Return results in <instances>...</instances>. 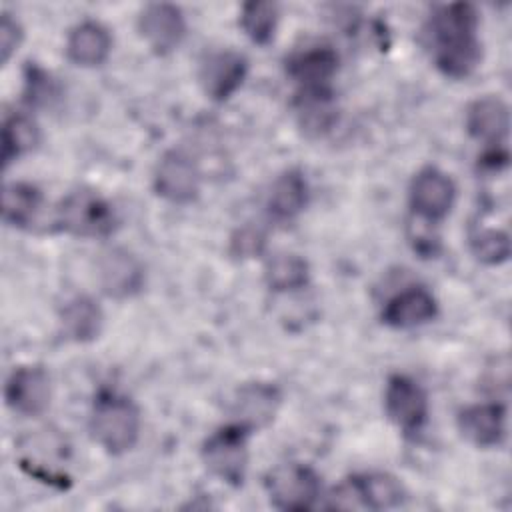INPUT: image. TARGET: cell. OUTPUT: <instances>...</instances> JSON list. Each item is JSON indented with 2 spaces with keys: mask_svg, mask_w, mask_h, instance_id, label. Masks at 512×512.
Segmentation results:
<instances>
[{
  "mask_svg": "<svg viewBox=\"0 0 512 512\" xmlns=\"http://www.w3.org/2000/svg\"><path fill=\"white\" fill-rule=\"evenodd\" d=\"M422 44L440 76L456 82L470 78L484 58L478 8L470 2L432 8L422 24Z\"/></svg>",
  "mask_w": 512,
  "mask_h": 512,
  "instance_id": "cell-1",
  "label": "cell"
},
{
  "mask_svg": "<svg viewBox=\"0 0 512 512\" xmlns=\"http://www.w3.org/2000/svg\"><path fill=\"white\" fill-rule=\"evenodd\" d=\"M92 442L108 456H124L136 448L142 434L140 406L124 392L102 388L88 412Z\"/></svg>",
  "mask_w": 512,
  "mask_h": 512,
  "instance_id": "cell-2",
  "label": "cell"
},
{
  "mask_svg": "<svg viewBox=\"0 0 512 512\" xmlns=\"http://www.w3.org/2000/svg\"><path fill=\"white\" fill-rule=\"evenodd\" d=\"M112 202L94 188H76L54 206L50 230L78 240H108L118 230Z\"/></svg>",
  "mask_w": 512,
  "mask_h": 512,
  "instance_id": "cell-3",
  "label": "cell"
},
{
  "mask_svg": "<svg viewBox=\"0 0 512 512\" xmlns=\"http://www.w3.org/2000/svg\"><path fill=\"white\" fill-rule=\"evenodd\" d=\"M322 498H326L324 508L328 510L380 512L400 508L408 498V490L398 476L382 470H370L342 478Z\"/></svg>",
  "mask_w": 512,
  "mask_h": 512,
  "instance_id": "cell-4",
  "label": "cell"
},
{
  "mask_svg": "<svg viewBox=\"0 0 512 512\" xmlns=\"http://www.w3.org/2000/svg\"><path fill=\"white\" fill-rule=\"evenodd\" d=\"M252 436V430L234 420L214 428L200 444V460L208 474L230 488H240L248 476Z\"/></svg>",
  "mask_w": 512,
  "mask_h": 512,
  "instance_id": "cell-5",
  "label": "cell"
},
{
  "mask_svg": "<svg viewBox=\"0 0 512 512\" xmlns=\"http://www.w3.org/2000/svg\"><path fill=\"white\" fill-rule=\"evenodd\" d=\"M70 446L58 430H34L20 438L16 462L20 470L36 482L66 490L72 484L68 472Z\"/></svg>",
  "mask_w": 512,
  "mask_h": 512,
  "instance_id": "cell-6",
  "label": "cell"
},
{
  "mask_svg": "<svg viewBox=\"0 0 512 512\" xmlns=\"http://www.w3.org/2000/svg\"><path fill=\"white\" fill-rule=\"evenodd\" d=\"M264 490L270 506L284 512L314 510L324 496L320 472L296 460L270 468L264 476Z\"/></svg>",
  "mask_w": 512,
  "mask_h": 512,
  "instance_id": "cell-7",
  "label": "cell"
},
{
  "mask_svg": "<svg viewBox=\"0 0 512 512\" xmlns=\"http://www.w3.org/2000/svg\"><path fill=\"white\" fill-rule=\"evenodd\" d=\"M382 408L388 422L404 436L416 438L430 420V398L426 388L410 374L392 372L382 392Z\"/></svg>",
  "mask_w": 512,
  "mask_h": 512,
  "instance_id": "cell-8",
  "label": "cell"
},
{
  "mask_svg": "<svg viewBox=\"0 0 512 512\" xmlns=\"http://www.w3.org/2000/svg\"><path fill=\"white\" fill-rule=\"evenodd\" d=\"M406 198L416 222L438 226L452 214L458 200V186L446 170L426 164L412 174Z\"/></svg>",
  "mask_w": 512,
  "mask_h": 512,
  "instance_id": "cell-9",
  "label": "cell"
},
{
  "mask_svg": "<svg viewBox=\"0 0 512 512\" xmlns=\"http://www.w3.org/2000/svg\"><path fill=\"white\" fill-rule=\"evenodd\" d=\"M154 194L170 206H190L202 194V172L196 160L180 148L160 154L152 170Z\"/></svg>",
  "mask_w": 512,
  "mask_h": 512,
  "instance_id": "cell-10",
  "label": "cell"
},
{
  "mask_svg": "<svg viewBox=\"0 0 512 512\" xmlns=\"http://www.w3.org/2000/svg\"><path fill=\"white\" fill-rule=\"evenodd\" d=\"M250 74V60L234 48H212L202 54L196 70L202 94L214 104L232 100Z\"/></svg>",
  "mask_w": 512,
  "mask_h": 512,
  "instance_id": "cell-11",
  "label": "cell"
},
{
  "mask_svg": "<svg viewBox=\"0 0 512 512\" xmlns=\"http://www.w3.org/2000/svg\"><path fill=\"white\" fill-rule=\"evenodd\" d=\"M136 30L148 50L160 58L174 54L188 34L184 10L172 2H148L136 16Z\"/></svg>",
  "mask_w": 512,
  "mask_h": 512,
  "instance_id": "cell-12",
  "label": "cell"
},
{
  "mask_svg": "<svg viewBox=\"0 0 512 512\" xmlns=\"http://www.w3.org/2000/svg\"><path fill=\"white\" fill-rule=\"evenodd\" d=\"M52 402V378L42 364H20L4 382V404L22 418L42 416Z\"/></svg>",
  "mask_w": 512,
  "mask_h": 512,
  "instance_id": "cell-13",
  "label": "cell"
},
{
  "mask_svg": "<svg viewBox=\"0 0 512 512\" xmlns=\"http://www.w3.org/2000/svg\"><path fill=\"white\" fill-rule=\"evenodd\" d=\"M96 280L104 296L122 302L138 296L144 290L146 268L132 250L112 246L98 258Z\"/></svg>",
  "mask_w": 512,
  "mask_h": 512,
  "instance_id": "cell-14",
  "label": "cell"
},
{
  "mask_svg": "<svg viewBox=\"0 0 512 512\" xmlns=\"http://www.w3.org/2000/svg\"><path fill=\"white\" fill-rule=\"evenodd\" d=\"M282 402L284 394L278 384L266 380L244 382L236 388L230 400V420L256 434L276 420Z\"/></svg>",
  "mask_w": 512,
  "mask_h": 512,
  "instance_id": "cell-15",
  "label": "cell"
},
{
  "mask_svg": "<svg viewBox=\"0 0 512 512\" xmlns=\"http://www.w3.org/2000/svg\"><path fill=\"white\" fill-rule=\"evenodd\" d=\"M456 430L474 448H500L508 436V410L498 400L468 404L456 414Z\"/></svg>",
  "mask_w": 512,
  "mask_h": 512,
  "instance_id": "cell-16",
  "label": "cell"
},
{
  "mask_svg": "<svg viewBox=\"0 0 512 512\" xmlns=\"http://www.w3.org/2000/svg\"><path fill=\"white\" fill-rule=\"evenodd\" d=\"M440 314L436 294L424 284L394 292L380 308V322L390 330H414L434 322Z\"/></svg>",
  "mask_w": 512,
  "mask_h": 512,
  "instance_id": "cell-17",
  "label": "cell"
},
{
  "mask_svg": "<svg viewBox=\"0 0 512 512\" xmlns=\"http://www.w3.org/2000/svg\"><path fill=\"white\" fill-rule=\"evenodd\" d=\"M340 70V54L330 44H310L294 50L284 60V72L294 90L334 88Z\"/></svg>",
  "mask_w": 512,
  "mask_h": 512,
  "instance_id": "cell-18",
  "label": "cell"
},
{
  "mask_svg": "<svg viewBox=\"0 0 512 512\" xmlns=\"http://www.w3.org/2000/svg\"><path fill=\"white\" fill-rule=\"evenodd\" d=\"M464 130L482 150L506 148L510 136L508 104L496 94L474 98L464 110Z\"/></svg>",
  "mask_w": 512,
  "mask_h": 512,
  "instance_id": "cell-19",
  "label": "cell"
},
{
  "mask_svg": "<svg viewBox=\"0 0 512 512\" xmlns=\"http://www.w3.org/2000/svg\"><path fill=\"white\" fill-rule=\"evenodd\" d=\"M114 38L110 28L94 18L76 22L64 40L66 60L78 68H100L112 54Z\"/></svg>",
  "mask_w": 512,
  "mask_h": 512,
  "instance_id": "cell-20",
  "label": "cell"
},
{
  "mask_svg": "<svg viewBox=\"0 0 512 512\" xmlns=\"http://www.w3.org/2000/svg\"><path fill=\"white\" fill-rule=\"evenodd\" d=\"M310 204V182L306 172L290 166L274 176L266 194V212L276 224L298 220Z\"/></svg>",
  "mask_w": 512,
  "mask_h": 512,
  "instance_id": "cell-21",
  "label": "cell"
},
{
  "mask_svg": "<svg viewBox=\"0 0 512 512\" xmlns=\"http://www.w3.org/2000/svg\"><path fill=\"white\" fill-rule=\"evenodd\" d=\"M46 210L44 190L28 180L4 182L0 196L2 222L20 232H32L40 226Z\"/></svg>",
  "mask_w": 512,
  "mask_h": 512,
  "instance_id": "cell-22",
  "label": "cell"
},
{
  "mask_svg": "<svg viewBox=\"0 0 512 512\" xmlns=\"http://www.w3.org/2000/svg\"><path fill=\"white\" fill-rule=\"evenodd\" d=\"M104 324V308L90 294H76L60 306L58 326L68 342L92 344L102 336Z\"/></svg>",
  "mask_w": 512,
  "mask_h": 512,
  "instance_id": "cell-23",
  "label": "cell"
},
{
  "mask_svg": "<svg viewBox=\"0 0 512 512\" xmlns=\"http://www.w3.org/2000/svg\"><path fill=\"white\" fill-rule=\"evenodd\" d=\"M292 112L296 124L308 136H324L338 122L336 88H314V90H294Z\"/></svg>",
  "mask_w": 512,
  "mask_h": 512,
  "instance_id": "cell-24",
  "label": "cell"
},
{
  "mask_svg": "<svg viewBox=\"0 0 512 512\" xmlns=\"http://www.w3.org/2000/svg\"><path fill=\"white\" fill-rule=\"evenodd\" d=\"M42 142V130L30 112H8L2 120L0 160L2 170H8L18 160L32 154Z\"/></svg>",
  "mask_w": 512,
  "mask_h": 512,
  "instance_id": "cell-25",
  "label": "cell"
},
{
  "mask_svg": "<svg viewBox=\"0 0 512 512\" xmlns=\"http://www.w3.org/2000/svg\"><path fill=\"white\" fill-rule=\"evenodd\" d=\"M312 278L310 264L294 252H280L266 258L264 284L274 294H292L308 288Z\"/></svg>",
  "mask_w": 512,
  "mask_h": 512,
  "instance_id": "cell-26",
  "label": "cell"
},
{
  "mask_svg": "<svg viewBox=\"0 0 512 512\" xmlns=\"http://www.w3.org/2000/svg\"><path fill=\"white\" fill-rule=\"evenodd\" d=\"M282 10L278 2L272 0H250L244 2L238 10V26L242 34L260 48H266L274 42L280 26Z\"/></svg>",
  "mask_w": 512,
  "mask_h": 512,
  "instance_id": "cell-27",
  "label": "cell"
},
{
  "mask_svg": "<svg viewBox=\"0 0 512 512\" xmlns=\"http://www.w3.org/2000/svg\"><path fill=\"white\" fill-rule=\"evenodd\" d=\"M468 250L484 266H502L510 260V234L496 226H472L468 232Z\"/></svg>",
  "mask_w": 512,
  "mask_h": 512,
  "instance_id": "cell-28",
  "label": "cell"
},
{
  "mask_svg": "<svg viewBox=\"0 0 512 512\" xmlns=\"http://www.w3.org/2000/svg\"><path fill=\"white\" fill-rule=\"evenodd\" d=\"M60 96V86L56 78L38 64H28L24 68V88H22V102L34 108H48Z\"/></svg>",
  "mask_w": 512,
  "mask_h": 512,
  "instance_id": "cell-29",
  "label": "cell"
},
{
  "mask_svg": "<svg viewBox=\"0 0 512 512\" xmlns=\"http://www.w3.org/2000/svg\"><path fill=\"white\" fill-rule=\"evenodd\" d=\"M268 250V230L256 222H244L228 238V254L238 262L258 260Z\"/></svg>",
  "mask_w": 512,
  "mask_h": 512,
  "instance_id": "cell-30",
  "label": "cell"
},
{
  "mask_svg": "<svg viewBox=\"0 0 512 512\" xmlns=\"http://www.w3.org/2000/svg\"><path fill=\"white\" fill-rule=\"evenodd\" d=\"M26 30L16 14L2 12L0 14V64L8 66L10 60L18 54L20 46L24 44Z\"/></svg>",
  "mask_w": 512,
  "mask_h": 512,
  "instance_id": "cell-31",
  "label": "cell"
}]
</instances>
